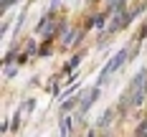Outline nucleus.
<instances>
[{
    "mask_svg": "<svg viewBox=\"0 0 147 137\" xmlns=\"http://www.w3.org/2000/svg\"><path fill=\"white\" fill-rule=\"evenodd\" d=\"M127 3H129V0H114L112 10H122V8H127Z\"/></svg>",
    "mask_w": 147,
    "mask_h": 137,
    "instance_id": "obj_9",
    "label": "nucleus"
},
{
    "mask_svg": "<svg viewBox=\"0 0 147 137\" xmlns=\"http://www.w3.org/2000/svg\"><path fill=\"white\" fill-rule=\"evenodd\" d=\"M8 30H10V18H5V20H3V28H0V36L5 38V36H8Z\"/></svg>",
    "mask_w": 147,
    "mask_h": 137,
    "instance_id": "obj_8",
    "label": "nucleus"
},
{
    "mask_svg": "<svg viewBox=\"0 0 147 137\" xmlns=\"http://www.w3.org/2000/svg\"><path fill=\"white\" fill-rule=\"evenodd\" d=\"M127 61H129V46H122L117 53H114L112 59L104 63L102 74H99V79H96V84H99V86H104V84H107L112 76L117 74V71H122V69H124V63H127Z\"/></svg>",
    "mask_w": 147,
    "mask_h": 137,
    "instance_id": "obj_2",
    "label": "nucleus"
},
{
    "mask_svg": "<svg viewBox=\"0 0 147 137\" xmlns=\"http://www.w3.org/2000/svg\"><path fill=\"white\" fill-rule=\"evenodd\" d=\"M114 114H117V107H112V109H107V112H104V117L99 119V130H104V127H107V124L112 122V117H114Z\"/></svg>",
    "mask_w": 147,
    "mask_h": 137,
    "instance_id": "obj_6",
    "label": "nucleus"
},
{
    "mask_svg": "<svg viewBox=\"0 0 147 137\" xmlns=\"http://www.w3.org/2000/svg\"><path fill=\"white\" fill-rule=\"evenodd\" d=\"M71 127H74V117L63 114V119H61V124H59V132L61 135H71Z\"/></svg>",
    "mask_w": 147,
    "mask_h": 137,
    "instance_id": "obj_5",
    "label": "nucleus"
},
{
    "mask_svg": "<svg viewBox=\"0 0 147 137\" xmlns=\"http://www.w3.org/2000/svg\"><path fill=\"white\" fill-rule=\"evenodd\" d=\"M33 107H36V99H26V102H23V109H26V112H33Z\"/></svg>",
    "mask_w": 147,
    "mask_h": 137,
    "instance_id": "obj_10",
    "label": "nucleus"
},
{
    "mask_svg": "<svg viewBox=\"0 0 147 137\" xmlns=\"http://www.w3.org/2000/svg\"><path fill=\"white\" fill-rule=\"evenodd\" d=\"M134 135L137 137H147V117L142 122H140V124H137V130H134Z\"/></svg>",
    "mask_w": 147,
    "mask_h": 137,
    "instance_id": "obj_7",
    "label": "nucleus"
},
{
    "mask_svg": "<svg viewBox=\"0 0 147 137\" xmlns=\"http://www.w3.org/2000/svg\"><path fill=\"white\" fill-rule=\"evenodd\" d=\"M99 94H102V86H99V84H94V86L89 89V94H84V99H81V104H79V114H81V117L91 109V104L99 99Z\"/></svg>",
    "mask_w": 147,
    "mask_h": 137,
    "instance_id": "obj_3",
    "label": "nucleus"
},
{
    "mask_svg": "<svg viewBox=\"0 0 147 137\" xmlns=\"http://www.w3.org/2000/svg\"><path fill=\"white\" fill-rule=\"evenodd\" d=\"M81 59H84V53H81V51H79V53H74L71 59L66 61V66H63V74H74V71H76V66L81 63Z\"/></svg>",
    "mask_w": 147,
    "mask_h": 137,
    "instance_id": "obj_4",
    "label": "nucleus"
},
{
    "mask_svg": "<svg viewBox=\"0 0 147 137\" xmlns=\"http://www.w3.org/2000/svg\"><path fill=\"white\" fill-rule=\"evenodd\" d=\"M145 97H147V69H140L124 89V97L117 104V114H127V109H137L145 102Z\"/></svg>",
    "mask_w": 147,
    "mask_h": 137,
    "instance_id": "obj_1",
    "label": "nucleus"
}]
</instances>
